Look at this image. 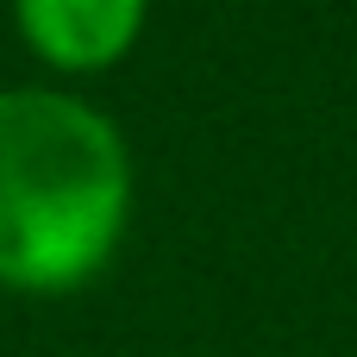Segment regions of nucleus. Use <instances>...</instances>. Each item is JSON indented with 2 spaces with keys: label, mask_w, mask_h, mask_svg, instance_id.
<instances>
[{
  "label": "nucleus",
  "mask_w": 357,
  "mask_h": 357,
  "mask_svg": "<svg viewBox=\"0 0 357 357\" xmlns=\"http://www.w3.org/2000/svg\"><path fill=\"white\" fill-rule=\"evenodd\" d=\"M13 13H19L25 44L50 69L82 75V69L119 63L138 44L151 0H13Z\"/></svg>",
  "instance_id": "f03ea898"
},
{
  "label": "nucleus",
  "mask_w": 357,
  "mask_h": 357,
  "mask_svg": "<svg viewBox=\"0 0 357 357\" xmlns=\"http://www.w3.org/2000/svg\"><path fill=\"white\" fill-rule=\"evenodd\" d=\"M132 213V157L119 126L50 88L0 94V282L63 295L88 282Z\"/></svg>",
  "instance_id": "f257e3e1"
}]
</instances>
